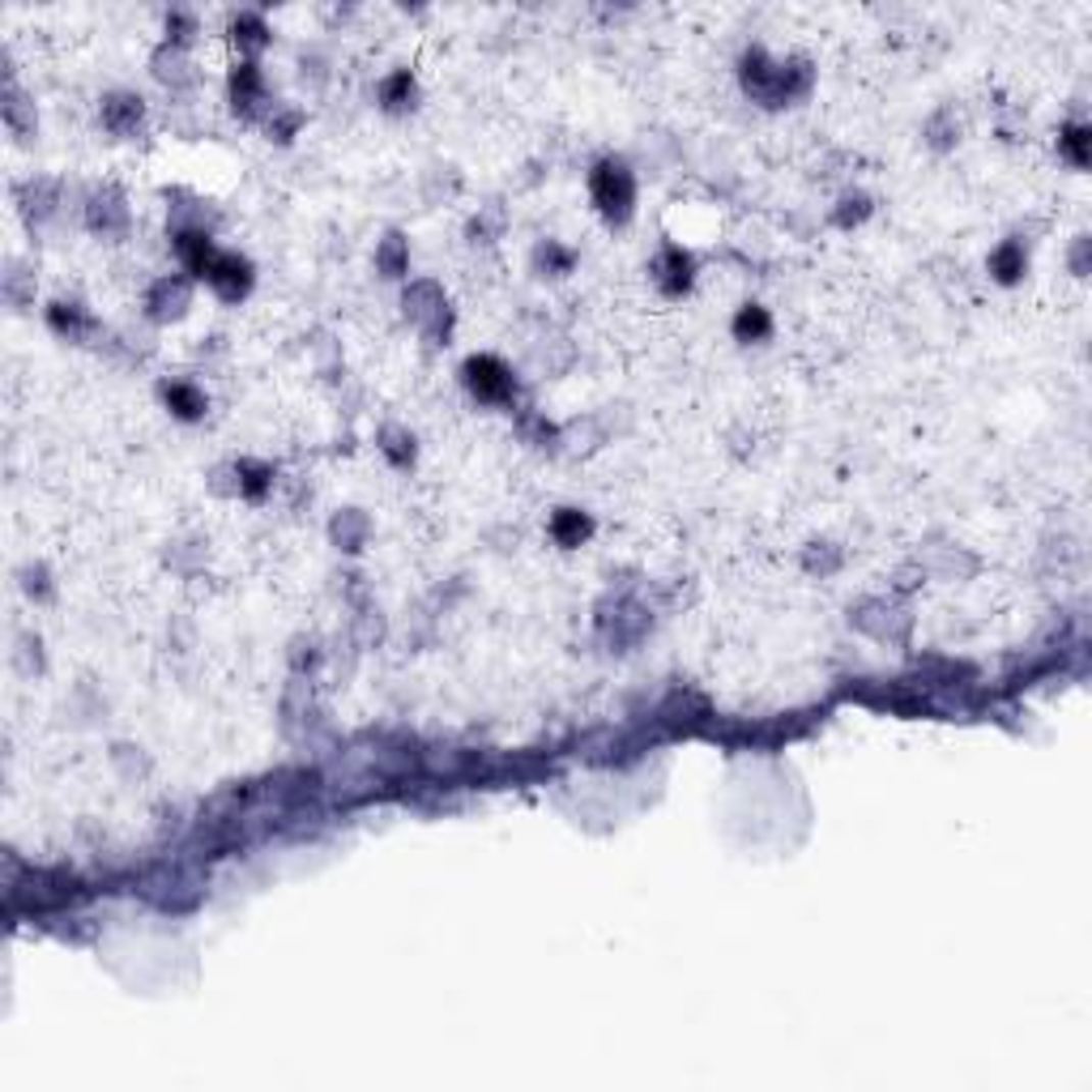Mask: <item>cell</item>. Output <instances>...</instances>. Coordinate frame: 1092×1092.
<instances>
[{"label": "cell", "instance_id": "20", "mask_svg": "<svg viewBox=\"0 0 1092 1092\" xmlns=\"http://www.w3.org/2000/svg\"><path fill=\"white\" fill-rule=\"evenodd\" d=\"M1084 141H1088V129H1084V125H1072V129L1062 133V150H1066V158H1072L1076 167H1084V162H1088Z\"/></svg>", "mask_w": 1092, "mask_h": 1092}, {"label": "cell", "instance_id": "11", "mask_svg": "<svg viewBox=\"0 0 1092 1092\" xmlns=\"http://www.w3.org/2000/svg\"><path fill=\"white\" fill-rule=\"evenodd\" d=\"M1029 269V256H1025V248H1020L1015 240H1007V244H999L990 252V274L1003 282V287H1011V282H1020V274Z\"/></svg>", "mask_w": 1092, "mask_h": 1092}, {"label": "cell", "instance_id": "10", "mask_svg": "<svg viewBox=\"0 0 1092 1092\" xmlns=\"http://www.w3.org/2000/svg\"><path fill=\"white\" fill-rule=\"evenodd\" d=\"M47 325L56 329L60 338H68V342H82L90 329H94V320H90V312L82 303H52L47 307Z\"/></svg>", "mask_w": 1092, "mask_h": 1092}, {"label": "cell", "instance_id": "5", "mask_svg": "<svg viewBox=\"0 0 1092 1092\" xmlns=\"http://www.w3.org/2000/svg\"><path fill=\"white\" fill-rule=\"evenodd\" d=\"M158 397H162V406H167L176 418H184V423H197L209 410V397L197 385H188V380H167V385L158 389Z\"/></svg>", "mask_w": 1092, "mask_h": 1092}, {"label": "cell", "instance_id": "14", "mask_svg": "<svg viewBox=\"0 0 1092 1092\" xmlns=\"http://www.w3.org/2000/svg\"><path fill=\"white\" fill-rule=\"evenodd\" d=\"M235 474H240V483H235V491H240L244 500H265V491L274 487V465H260V461H240V465H235Z\"/></svg>", "mask_w": 1092, "mask_h": 1092}, {"label": "cell", "instance_id": "6", "mask_svg": "<svg viewBox=\"0 0 1092 1092\" xmlns=\"http://www.w3.org/2000/svg\"><path fill=\"white\" fill-rule=\"evenodd\" d=\"M692 278H696V260L671 244L657 260V287L666 295H683V291H692Z\"/></svg>", "mask_w": 1092, "mask_h": 1092}, {"label": "cell", "instance_id": "4", "mask_svg": "<svg viewBox=\"0 0 1092 1092\" xmlns=\"http://www.w3.org/2000/svg\"><path fill=\"white\" fill-rule=\"evenodd\" d=\"M265 99H269V94H265V78H260V68L252 60L235 64L231 68V103H235V111L256 115V107L265 103Z\"/></svg>", "mask_w": 1092, "mask_h": 1092}, {"label": "cell", "instance_id": "7", "mask_svg": "<svg viewBox=\"0 0 1092 1092\" xmlns=\"http://www.w3.org/2000/svg\"><path fill=\"white\" fill-rule=\"evenodd\" d=\"M589 534H593V520L581 508H559L551 516V538L563 546V551H577V546H585Z\"/></svg>", "mask_w": 1092, "mask_h": 1092}, {"label": "cell", "instance_id": "17", "mask_svg": "<svg viewBox=\"0 0 1092 1092\" xmlns=\"http://www.w3.org/2000/svg\"><path fill=\"white\" fill-rule=\"evenodd\" d=\"M534 260H538V269H551V278H563L567 269H573V252H563V248L551 244V240H546V244L534 252Z\"/></svg>", "mask_w": 1092, "mask_h": 1092}, {"label": "cell", "instance_id": "8", "mask_svg": "<svg viewBox=\"0 0 1092 1092\" xmlns=\"http://www.w3.org/2000/svg\"><path fill=\"white\" fill-rule=\"evenodd\" d=\"M188 307V282L184 278H162L150 291V316L154 320H176Z\"/></svg>", "mask_w": 1092, "mask_h": 1092}, {"label": "cell", "instance_id": "12", "mask_svg": "<svg viewBox=\"0 0 1092 1092\" xmlns=\"http://www.w3.org/2000/svg\"><path fill=\"white\" fill-rule=\"evenodd\" d=\"M768 334H773V316L759 303H743L739 316H734V338L751 346V342H764Z\"/></svg>", "mask_w": 1092, "mask_h": 1092}, {"label": "cell", "instance_id": "18", "mask_svg": "<svg viewBox=\"0 0 1092 1092\" xmlns=\"http://www.w3.org/2000/svg\"><path fill=\"white\" fill-rule=\"evenodd\" d=\"M380 448H385V457L393 465H410L414 461V436H406V432H389Z\"/></svg>", "mask_w": 1092, "mask_h": 1092}, {"label": "cell", "instance_id": "13", "mask_svg": "<svg viewBox=\"0 0 1092 1092\" xmlns=\"http://www.w3.org/2000/svg\"><path fill=\"white\" fill-rule=\"evenodd\" d=\"M380 103H385V111H410L414 107V78H410V68H397V73H389L385 82H380Z\"/></svg>", "mask_w": 1092, "mask_h": 1092}, {"label": "cell", "instance_id": "3", "mask_svg": "<svg viewBox=\"0 0 1092 1092\" xmlns=\"http://www.w3.org/2000/svg\"><path fill=\"white\" fill-rule=\"evenodd\" d=\"M201 278L213 287V295H222L227 303H240L252 291V265L240 252H213V260L205 265Z\"/></svg>", "mask_w": 1092, "mask_h": 1092}, {"label": "cell", "instance_id": "1", "mask_svg": "<svg viewBox=\"0 0 1092 1092\" xmlns=\"http://www.w3.org/2000/svg\"><path fill=\"white\" fill-rule=\"evenodd\" d=\"M589 193H593L598 213L614 227H624L636 213V176L628 171L624 158H602L598 167L589 171Z\"/></svg>", "mask_w": 1092, "mask_h": 1092}, {"label": "cell", "instance_id": "16", "mask_svg": "<svg viewBox=\"0 0 1092 1092\" xmlns=\"http://www.w3.org/2000/svg\"><path fill=\"white\" fill-rule=\"evenodd\" d=\"M231 39L244 47V52H256V47H265L269 31H265V21H260L256 13H240L231 21Z\"/></svg>", "mask_w": 1092, "mask_h": 1092}, {"label": "cell", "instance_id": "2", "mask_svg": "<svg viewBox=\"0 0 1092 1092\" xmlns=\"http://www.w3.org/2000/svg\"><path fill=\"white\" fill-rule=\"evenodd\" d=\"M461 380H465V389L474 397L487 401V406H504V401H512V393H516L512 371L495 359V354H474V359H465Z\"/></svg>", "mask_w": 1092, "mask_h": 1092}, {"label": "cell", "instance_id": "15", "mask_svg": "<svg viewBox=\"0 0 1092 1092\" xmlns=\"http://www.w3.org/2000/svg\"><path fill=\"white\" fill-rule=\"evenodd\" d=\"M125 222H129V209H125V201L115 197V193L90 201V227L94 231H111V227H125Z\"/></svg>", "mask_w": 1092, "mask_h": 1092}, {"label": "cell", "instance_id": "19", "mask_svg": "<svg viewBox=\"0 0 1092 1092\" xmlns=\"http://www.w3.org/2000/svg\"><path fill=\"white\" fill-rule=\"evenodd\" d=\"M380 269H385V278H401V269H406V248H401V235H389V244L380 248Z\"/></svg>", "mask_w": 1092, "mask_h": 1092}, {"label": "cell", "instance_id": "9", "mask_svg": "<svg viewBox=\"0 0 1092 1092\" xmlns=\"http://www.w3.org/2000/svg\"><path fill=\"white\" fill-rule=\"evenodd\" d=\"M141 99L137 94H107L103 99V125L115 133V137H125V133H133L137 125H141Z\"/></svg>", "mask_w": 1092, "mask_h": 1092}]
</instances>
